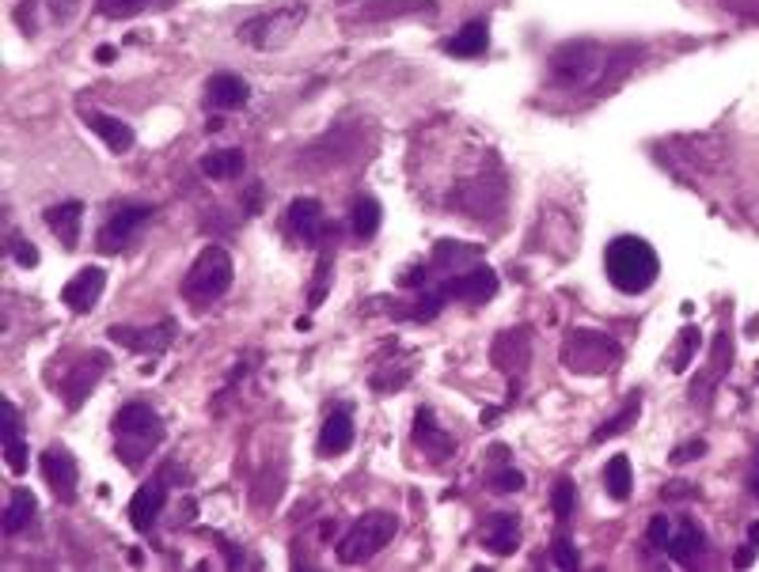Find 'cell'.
I'll return each mask as SVG.
<instances>
[{
  "label": "cell",
  "instance_id": "cell-1",
  "mask_svg": "<svg viewBox=\"0 0 759 572\" xmlns=\"http://www.w3.org/2000/svg\"><path fill=\"white\" fill-rule=\"evenodd\" d=\"M604 274L623 296H642L661 277V258L642 236H616L604 246Z\"/></svg>",
  "mask_w": 759,
  "mask_h": 572
},
{
  "label": "cell",
  "instance_id": "cell-2",
  "mask_svg": "<svg viewBox=\"0 0 759 572\" xmlns=\"http://www.w3.org/2000/svg\"><path fill=\"white\" fill-rule=\"evenodd\" d=\"M627 50H608V46L593 42V38H573L562 42L551 53V76H555L562 88L593 91L608 84V68L623 58Z\"/></svg>",
  "mask_w": 759,
  "mask_h": 572
},
{
  "label": "cell",
  "instance_id": "cell-3",
  "mask_svg": "<svg viewBox=\"0 0 759 572\" xmlns=\"http://www.w3.org/2000/svg\"><path fill=\"white\" fill-rule=\"evenodd\" d=\"M114 444L126 467H141L160 444H164V417L144 402H129L114 414Z\"/></svg>",
  "mask_w": 759,
  "mask_h": 572
},
{
  "label": "cell",
  "instance_id": "cell-4",
  "mask_svg": "<svg viewBox=\"0 0 759 572\" xmlns=\"http://www.w3.org/2000/svg\"><path fill=\"white\" fill-rule=\"evenodd\" d=\"M232 277H236L232 254L225 246H205L194 258V266L187 269V277H182V296L190 304H213V300H220L232 289Z\"/></svg>",
  "mask_w": 759,
  "mask_h": 572
},
{
  "label": "cell",
  "instance_id": "cell-5",
  "mask_svg": "<svg viewBox=\"0 0 759 572\" xmlns=\"http://www.w3.org/2000/svg\"><path fill=\"white\" fill-rule=\"evenodd\" d=\"M304 20H308V4H281L243 20L236 35L251 50H281L286 42H293V35L304 27Z\"/></svg>",
  "mask_w": 759,
  "mask_h": 572
},
{
  "label": "cell",
  "instance_id": "cell-6",
  "mask_svg": "<svg viewBox=\"0 0 759 572\" xmlns=\"http://www.w3.org/2000/svg\"><path fill=\"white\" fill-rule=\"evenodd\" d=\"M619 360H623V349H619L608 334H596V330H573L562 342V365L570 368V372L604 376V372H616Z\"/></svg>",
  "mask_w": 759,
  "mask_h": 572
},
{
  "label": "cell",
  "instance_id": "cell-7",
  "mask_svg": "<svg viewBox=\"0 0 759 572\" xmlns=\"http://www.w3.org/2000/svg\"><path fill=\"white\" fill-rule=\"evenodd\" d=\"M395 516L391 512H369L362 516V520L354 523V527L342 535L339 543V561H346V565H362V561L377 558V554L383 550V546L395 538Z\"/></svg>",
  "mask_w": 759,
  "mask_h": 572
},
{
  "label": "cell",
  "instance_id": "cell-8",
  "mask_svg": "<svg viewBox=\"0 0 759 572\" xmlns=\"http://www.w3.org/2000/svg\"><path fill=\"white\" fill-rule=\"evenodd\" d=\"M84 0H23L15 8V23H20L27 35H38V30L50 27H65V23L76 20Z\"/></svg>",
  "mask_w": 759,
  "mask_h": 572
},
{
  "label": "cell",
  "instance_id": "cell-9",
  "mask_svg": "<svg viewBox=\"0 0 759 572\" xmlns=\"http://www.w3.org/2000/svg\"><path fill=\"white\" fill-rule=\"evenodd\" d=\"M152 220V208L149 205H122L111 220L99 228V251L106 254H118L126 243H134V236Z\"/></svg>",
  "mask_w": 759,
  "mask_h": 572
},
{
  "label": "cell",
  "instance_id": "cell-10",
  "mask_svg": "<svg viewBox=\"0 0 759 572\" xmlns=\"http://www.w3.org/2000/svg\"><path fill=\"white\" fill-rule=\"evenodd\" d=\"M38 467H42V478L46 485L53 490V497L58 500H73L76 497V482H80V467H76V459L65 452V447H46L42 459H38Z\"/></svg>",
  "mask_w": 759,
  "mask_h": 572
},
{
  "label": "cell",
  "instance_id": "cell-11",
  "mask_svg": "<svg viewBox=\"0 0 759 572\" xmlns=\"http://www.w3.org/2000/svg\"><path fill=\"white\" fill-rule=\"evenodd\" d=\"M444 300H464V304H486L490 296L497 292V274L486 266H471L464 274H448V281H444Z\"/></svg>",
  "mask_w": 759,
  "mask_h": 572
},
{
  "label": "cell",
  "instance_id": "cell-12",
  "mask_svg": "<svg viewBox=\"0 0 759 572\" xmlns=\"http://www.w3.org/2000/svg\"><path fill=\"white\" fill-rule=\"evenodd\" d=\"M111 338L129 353H160L175 342V322H160V327H111Z\"/></svg>",
  "mask_w": 759,
  "mask_h": 572
},
{
  "label": "cell",
  "instance_id": "cell-13",
  "mask_svg": "<svg viewBox=\"0 0 759 572\" xmlns=\"http://www.w3.org/2000/svg\"><path fill=\"white\" fill-rule=\"evenodd\" d=\"M289 228L296 231V239H304L308 246H319L327 236V216H324V205L316 198H296L289 205Z\"/></svg>",
  "mask_w": 759,
  "mask_h": 572
},
{
  "label": "cell",
  "instance_id": "cell-14",
  "mask_svg": "<svg viewBox=\"0 0 759 572\" xmlns=\"http://www.w3.org/2000/svg\"><path fill=\"white\" fill-rule=\"evenodd\" d=\"M103 289H106V274L88 266L61 289V300H65V307H73V312H91V307L99 304V296H103Z\"/></svg>",
  "mask_w": 759,
  "mask_h": 572
},
{
  "label": "cell",
  "instance_id": "cell-15",
  "mask_svg": "<svg viewBox=\"0 0 759 572\" xmlns=\"http://www.w3.org/2000/svg\"><path fill=\"white\" fill-rule=\"evenodd\" d=\"M248 99H251V84L236 73H217L205 84V103H210L213 111H240Z\"/></svg>",
  "mask_w": 759,
  "mask_h": 572
},
{
  "label": "cell",
  "instance_id": "cell-16",
  "mask_svg": "<svg viewBox=\"0 0 759 572\" xmlns=\"http://www.w3.org/2000/svg\"><path fill=\"white\" fill-rule=\"evenodd\" d=\"M350 447H354V414L350 406H339L319 429V455L334 459V455H346Z\"/></svg>",
  "mask_w": 759,
  "mask_h": 572
},
{
  "label": "cell",
  "instance_id": "cell-17",
  "mask_svg": "<svg viewBox=\"0 0 759 572\" xmlns=\"http://www.w3.org/2000/svg\"><path fill=\"white\" fill-rule=\"evenodd\" d=\"M167 505V490L164 482H144L141 490L134 493V500H129V520H134L137 531H152V523L160 520V512H164Z\"/></svg>",
  "mask_w": 759,
  "mask_h": 572
},
{
  "label": "cell",
  "instance_id": "cell-18",
  "mask_svg": "<svg viewBox=\"0 0 759 572\" xmlns=\"http://www.w3.org/2000/svg\"><path fill=\"white\" fill-rule=\"evenodd\" d=\"M46 228L61 239L65 251H76V243H80V228H84V205L80 201H65V205L46 208Z\"/></svg>",
  "mask_w": 759,
  "mask_h": 572
},
{
  "label": "cell",
  "instance_id": "cell-19",
  "mask_svg": "<svg viewBox=\"0 0 759 572\" xmlns=\"http://www.w3.org/2000/svg\"><path fill=\"white\" fill-rule=\"evenodd\" d=\"M482 546H486L490 554H497V558H509V554H517L520 546V520L509 512L494 516V520H486V527H482Z\"/></svg>",
  "mask_w": 759,
  "mask_h": 572
},
{
  "label": "cell",
  "instance_id": "cell-20",
  "mask_svg": "<svg viewBox=\"0 0 759 572\" xmlns=\"http://www.w3.org/2000/svg\"><path fill=\"white\" fill-rule=\"evenodd\" d=\"M4 409V459H8V470L12 474H23L27 470V447H23V421H20V409L15 402H0Z\"/></svg>",
  "mask_w": 759,
  "mask_h": 572
},
{
  "label": "cell",
  "instance_id": "cell-21",
  "mask_svg": "<svg viewBox=\"0 0 759 572\" xmlns=\"http://www.w3.org/2000/svg\"><path fill=\"white\" fill-rule=\"evenodd\" d=\"M103 368H106V357H88L84 365H76L73 368V376H65V383H61V391H65V398H68V409H76L84 398H88V391L99 383V376H103Z\"/></svg>",
  "mask_w": 759,
  "mask_h": 572
},
{
  "label": "cell",
  "instance_id": "cell-22",
  "mask_svg": "<svg viewBox=\"0 0 759 572\" xmlns=\"http://www.w3.org/2000/svg\"><path fill=\"white\" fill-rule=\"evenodd\" d=\"M703 546H707V538H703V531L695 527V523H687V520H676V523H672L669 543H665V554H669L672 561H680V565H687V561L699 558Z\"/></svg>",
  "mask_w": 759,
  "mask_h": 572
},
{
  "label": "cell",
  "instance_id": "cell-23",
  "mask_svg": "<svg viewBox=\"0 0 759 572\" xmlns=\"http://www.w3.org/2000/svg\"><path fill=\"white\" fill-rule=\"evenodd\" d=\"M414 444L426 447V455H437V459H448V455L456 452V440L433 424V409H418V421H414Z\"/></svg>",
  "mask_w": 759,
  "mask_h": 572
},
{
  "label": "cell",
  "instance_id": "cell-24",
  "mask_svg": "<svg viewBox=\"0 0 759 572\" xmlns=\"http://www.w3.org/2000/svg\"><path fill=\"white\" fill-rule=\"evenodd\" d=\"M88 129L99 137V141L106 144V149L118 152V156H122V152L134 149V141H137L134 129H129L126 122H122V118H111V114H99V111L88 114Z\"/></svg>",
  "mask_w": 759,
  "mask_h": 572
},
{
  "label": "cell",
  "instance_id": "cell-25",
  "mask_svg": "<svg viewBox=\"0 0 759 572\" xmlns=\"http://www.w3.org/2000/svg\"><path fill=\"white\" fill-rule=\"evenodd\" d=\"M528 353H532V342H528V330H509L494 342V365L502 372H520L528 365Z\"/></svg>",
  "mask_w": 759,
  "mask_h": 572
},
{
  "label": "cell",
  "instance_id": "cell-26",
  "mask_svg": "<svg viewBox=\"0 0 759 572\" xmlns=\"http://www.w3.org/2000/svg\"><path fill=\"white\" fill-rule=\"evenodd\" d=\"M486 46H490V27L482 20H471L456 30V38L444 42V53H452V58H482Z\"/></svg>",
  "mask_w": 759,
  "mask_h": 572
},
{
  "label": "cell",
  "instance_id": "cell-27",
  "mask_svg": "<svg viewBox=\"0 0 759 572\" xmlns=\"http://www.w3.org/2000/svg\"><path fill=\"white\" fill-rule=\"evenodd\" d=\"M35 512H38L35 493L15 485L12 497H8V508H4V535H20V531H27L30 520H35Z\"/></svg>",
  "mask_w": 759,
  "mask_h": 572
},
{
  "label": "cell",
  "instance_id": "cell-28",
  "mask_svg": "<svg viewBox=\"0 0 759 572\" xmlns=\"http://www.w3.org/2000/svg\"><path fill=\"white\" fill-rule=\"evenodd\" d=\"M243 167H248L243 149H220V152H210V156L202 160V175L205 179H217V182L240 179Z\"/></svg>",
  "mask_w": 759,
  "mask_h": 572
},
{
  "label": "cell",
  "instance_id": "cell-29",
  "mask_svg": "<svg viewBox=\"0 0 759 572\" xmlns=\"http://www.w3.org/2000/svg\"><path fill=\"white\" fill-rule=\"evenodd\" d=\"M604 485H608L611 500H627V497H631L634 470H631V459H627V455H611L608 470H604Z\"/></svg>",
  "mask_w": 759,
  "mask_h": 572
},
{
  "label": "cell",
  "instance_id": "cell-30",
  "mask_svg": "<svg viewBox=\"0 0 759 572\" xmlns=\"http://www.w3.org/2000/svg\"><path fill=\"white\" fill-rule=\"evenodd\" d=\"M354 231H357V239H372L380 231V216H383V208H380V201L377 198H357L354 201Z\"/></svg>",
  "mask_w": 759,
  "mask_h": 572
},
{
  "label": "cell",
  "instance_id": "cell-31",
  "mask_svg": "<svg viewBox=\"0 0 759 572\" xmlns=\"http://www.w3.org/2000/svg\"><path fill=\"white\" fill-rule=\"evenodd\" d=\"M152 4H156V0H99V12H103L106 20H134V15L149 12Z\"/></svg>",
  "mask_w": 759,
  "mask_h": 572
},
{
  "label": "cell",
  "instance_id": "cell-32",
  "mask_svg": "<svg viewBox=\"0 0 759 572\" xmlns=\"http://www.w3.org/2000/svg\"><path fill=\"white\" fill-rule=\"evenodd\" d=\"M638 421V402H631V406L623 409L619 417H611V421H604L600 424V432L593 436V444H604L608 436H619V432H627V424H634Z\"/></svg>",
  "mask_w": 759,
  "mask_h": 572
},
{
  "label": "cell",
  "instance_id": "cell-33",
  "mask_svg": "<svg viewBox=\"0 0 759 572\" xmlns=\"http://www.w3.org/2000/svg\"><path fill=\"white\" fill-rule=\"evenodd\" d=\"M695 345H699V330H692V327H687L684 334H680V349L672 353V372H684V368L692 365V353H695Z\"/></svg>",
  "mask_w": 759,
  "mask_h": 572
},
{
  "label": "cell",
  "instance_id": "cell-34",
  "mask_svg": "<svg viewBox=\"0 0 759 572\" xmlns=\"http://www.w3.org/2000/svg\"><path fill=\"white\" fill-rule=\"evenodd\" d=\"M490 485H494L497 493H517L520 485H524V474H520L517 467H502L490 474Z\"/></svg>",
  "mask_w": 759,
  "mask_h": 572
},
{
  "label": "cell",
  "instance_id": "cell-35",
  "mask_svg": "<svg viewBox=\"0 0 759 572\" xmlns=\"http://www.w3.org/2000/svg\"><path fill=\"white\" fill-rule=\"evenodd\" d=\"M573 493H578V490H573V482H566V478L555 485V500H551V505H555L558 520H570V516H573Z\"/></svg>",
  "mask_w": 759,
  "mask_h": 572
},
{
  "label": "cell",
  "instance_id": "cell-36",
  "mask_svg": "<svg viewBox=\"0 0 759 572\" xmlns=\"http://www.w3.org/2000/svg\"><path fill=\"white\" fill-rule=\"evenodd\" d=\"M551 558H555V565L558 569H578L581 565V558H578V550H573V543L566 535H558L555 538V550H551Z\"/></svg>",
  "mask_w": 759,
  "mask_h": 572
},
{
  "label": "cell",
  "instance_id": "cell-37",
  "mask_svg": "<svg viewBox=\"0 0 759 572\" xmlns=\"http://www.w3.org/2000/svg\"><path fill=\"white\" fill-rule=\"evenodd\" d=\"M331 251H324L319 254V266H316V289H312V307L319 304V300L327 296V281H331Z\"/></svg>",
  "mask_w": 759,
  "mask_h": 572
},
{
  "label": "cell",
  "instance_id": "cell-38",
  "mask_svg": "<svg viewBox=\"0 0 759 572\" xmlns=\"http://www.w3.org/2000/svg\"><path fill=\"white\" fill-rule=\"evenodd\" d=\"M672 523H676V520H669V516H654V520H649V531H646L649 546L665 550V543H669V535H672Z\"/></svg>",
  "mask_w": 759,
  "mask_h": 572
},
{
  "label": "cell",
  "instance_id": "cell-39",
  "mask_svg": "<svg viewBox=\"0 0 759 572\" xmlns=\"http://www.w3.org/2000/svg\"><path fill=\"white\" fill-rule=\"evenodd\" d=\"M12 258H15V266H23V269L38 266V251L27 243V239H20V236H12Z\"/></svg>",
  "mask_w": 759,
  "mask_h": 572
},
{
  "label": "cell",
  "instance_id": "cell-40",
  "mask_svg": "<svg viewBox=\"0 0 759 572\" xmlns=\"http://www.w3.org/2000/svg\"><path fill=\"white\" fill-rule=\"evenodd\" d=\"M703 452H707L703 444H687V447H680V452L672 455V459H676V462H687V455H703Z\"/></svg>",
  "mask_w": 759,
  "mask_h": 572
},
{
  "label": "cell",
  "instance_id": "cell-41",
  "mask_svg": "<svg viewBox=\"0 0 759 572\" xmlns=\"http://www.w3.org/2000/svg\"><path fill=\"white\" fill-rule=\"evenodd\" d=\"M752 554H756L752 546H745V550L737 554V565H748V561H752Z\"/></svg>",
  "mask_w": 759,
  "mask_h": 572
},
{
  "label": "cell",
  "instance_id": "cell-42",
  "mask_svg": "<svg viewBox=\"0 0 759 572\" xmlns=\"http://www.w3.org/2000/svg\"><path fill=\"white\" fill-rule=\"evenodd\" d=\"M99 61H114V46H103V50H99Z\"/></svg>",
  "mask_w": 759,
  "mask_h": 572
},
{
  "label": "cell",
  "instance_id": "cell-43",
  "mask_svg": "<svg viewBox=\"0 0 759 572\" xmlns=\"http://www.w3.org/2000/svg\"><path fill=\"white\" fill-rule=\"evenodd\" d=\"M752 490L759 493V455H756V474H752Z\"/></svg>",
  "mask_w": 759,
  "mask_h": 572
},
{
  "label": "cell",
  "instance_id": "cell-44",
  "mask_svg": "<svg viewBox=\"0 0 759 572\" xmlns=\"http://www.w3.org/2000/svg\"><path fill=\"white\" fill-rule=\"evenodd\" d=\"M748 535H752V543L759 546V523H752V531H748Z\"/></svg>",
  "mask_w": 759,
  "mask_h": 572
}]
</instances>
